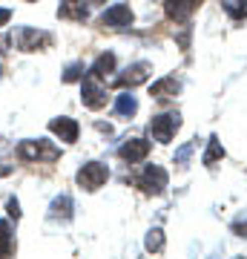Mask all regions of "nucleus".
Returning <instances> with one entry per match:
<instances>
[{"instance_id":"24","label":"nucleus","mask_w":247,"mask_h":259,"mask_svg":"<svg viewBox=\"0 0 247 259\" xmlns=\"http://www.w3.org/2000/svg\"><path fill=\"white\" fill-rule=\"evenodd\" d=\"M233 231H236L238 236H247V222H236L233 225Z\"/></svg>"},{"instance_id":"12","label":"nucleus","mask_w":247,"mask_h":259,"mask_svg":"<svg viewBox=\"0 0 247 259\" xmlns=\"http://www.w3.org/2000/svg\"><path fill=\"white\" fill-rule=\"evenodd\" d=\"M58 18L83 23V20H86V0H64V3L58 6Z\"/></svg>"},{"instance_id":"9","label":"nucleus","mask_w":247,"mask_h":259,"mask_svg":"<svg viewBox=\"0 0 247 259\" xmlns=\"http://www.w3.org/2000/svg\"><path fill=\"white\" fill-rule=\"evenodd\" d=\"M146 153H150V141H144V139H129L118 147V156L124 158V161H129V164L144 161Z\"/></svg>"},{"instance_id":"4","label":"nucleus","mask_w":247,"mask_h":259,"mask_svg":"<svg viewBox=\"0 0 247 259\" xmlns=\"http://www.w3.org/2000/svg\"><path fill=\"white\" fill-rule=\"evenodd\" d=\"M18 156L26 158V161H55V158L61 156V150L52 147L49 141L37 139V141H23L18 147Z\"/></svg>"},{"instance_id":"14","label":"nucleus","mask_w":247,"mask_h":259,"mask_svg":"<svg viewBox=\"0 0 247 259\" xmlns=\"http://www.w3.org/2000/svg\"><path fill=\"white\" fill-rule=\"evenodd\" d=\"M112 69H115V55H112V52H104V55H98V61L89 66V72H86V75L98 78V81H104Z\"/></svg>"},{"instance_id":"26","label":"nucleus","mask_w":247,"mask_h":259,"mask_svg":"<svg viewBox=\"0 0 247 259\" xmlns=\"http://www.w3.org/2000/svg\"><path fill=\"white\" fill-rule=\"evenodd\" d=\"M6 44H9V37H0V49L6 47Z\"/></svg>"},{"instance_id":"27","label":"nucleus","mask_w":247,"mask_h":259,"mask_svg":"<svg viewBox=\"0 0 247 259\" xmlns=\"http://www.w3.org/2000/svg\"><path fill=\"white\" fill-rule=\"evenodd\" d=\"M86 3H107V0H86Z\"/></svg>"},{"instance_id":"1","label":"nucleus","mask_w":247,"mask_h":259,"mask_svg":"<svg viewBox=\"0 0 247 259\" xmlns=\"http://www.w3.org/2000/svg\"><path fill=\"white\" fill-rule=\"evenodd\" d=\"M167 182H170V176H167L164 167H158V164H146L135 179V185L141 187L146 196H161L167 190Z\"/></svg>"},{"instance_id":"21","label":"nucleus","mask_w":247,"mask_h":259,"mask_svg":"<svg viewBox=\"0 0 247 259\" xmlns=\"http://www.w3.org/2000/svg\"><path fill=\"white\" fill-rule=\"evenodd\" d=\"M83 75H86V66H83L81 61H75V64H69V66H66L64 81H66V83H75V81H81Z\"/></svg>"},{"instance_id":"15","label":"nucleus","mask_w":247,"mask_h":259,"mask_svg":"<svg viewBox=\"0 0 247 259\" xmlns=\"http://www.w3.org/2000/svg\"><path fill=\"white\" fill-rule=\"evenodd\" d=\"M49 216H52V219H72V199H69V196H58L55 202H52V207H49Z\"/></svg>"},{"instance_id":"8","label":"nucleus","mask_w":247,"mask_h":259,"mask_svg":"<svg viewBox=\"0 0 247 259\" xmlns=\"http://www.w3.org/2000/svg\"><path fill=\"white\" fill-rule=\"evenodd\" d=\"M132 23V9L127 3H115L101 15V26H110V29H124Z\"/></svg>"},{"instance_id":"18","label":"nucleus","mask_w":247,"mask_h":259,"mask_svg":"<svg viewBox=\"0 0 247 259\" xmlns=\"http://www.w3.org/2000/svg\"><path fill=\"white\" fill-rule=\"evenodd\" d=\"M221 9L227 12L233 20H244L247 18V0H221Z\"/></svg>"},{"instance_id":"19","label":"nucleus","mask_w":247,"mask_h":259,"mask_svg":"<svg viewBox=\"0 0 247 259\" xmlns=\"http://www.w3.org/2000/svg\"><path fill=\"white\" fill-rule=\"evenodd\" d=\"M219 158H224V147H221V141L216 139V136H213V139H210V144H207V153H204V158H202V161H204L207 167H213L216 161H219Z\"/></svg>"},{"instance_id":"20","label":"nucleus","mask_w":247,"mask_h":259,"mask_svg":"<svg viewBox=\"0 0 247 259\" xmlns=\"http://www.w3.org/2000/svg\"><path fill=\"white\" fill-rule=\"evenodd\" d=\"M161 248H164V231H161V228H153V231L146 233V250L158 253Z\"/></svg>"},{"instance_id":"17","label":"nucleus","mask_w":247,"mask_h":259,"mask_svg":"<svg viewBox=\"0 0 247 259\" xmlns=\"http://www.w3.org/2000/svg\"><path fill=\"white\" fill-rule=\"evenodd\" d=\"M15 250V236H12V225L0 222V256H12Z\"/></svg>"},{"instance_id":"7","label":"nucleus","mask_w":247,"mask_h":259,"mask_svg":"<svg viewBox=\"0 0 247 259\" xmlns=\"http://www.w3.org/2000/svg\"><path fill=\"white\" fill-rule=\"evenodd\" d=\"M150 69H153V66L146 64V61H138V64L127 66L124 75L112 78V87H138V83H144L146 78H150Z\"/></svg>"},{"instance_id":"22","label":"nucleus","mask_w":247,"mask_h":259,"mask_svg":"<svg viewBox=\"0 0 247 259\" xmlns=\"http://www.w3.org/2000/svg\"><path fill=\"white\" fill-rule=\"evenodd\" d=\"M192 150H195V141H187L178 153H175V164L178 167H187V161H190V156H192Z\"/></svg>"},{"instance_id":"6","label":"nucleus","mask_w":247,"mask_h":259,"mask_svg":"<svg viewBox=\"0 0 247 259\" xmlns=\"http://www.w3.org/2000/svg\"><path fill=\"white\" fill-rule=\"evenodd\" d=\"M107 179H110V167L101 164V161H89V164H83L78 170V185L83 190H98Z\"/></svg>"},{"instance_id":"25","label":"nucleus","mask_w":247,"mask_h":259,"mask_svg":"<svg viewBox=\"0 0 247 259\" xmlns=\"http://www.w3.org/2000/svg\"><path fill=\"white\" fill-rule=\"evenodd\" d=\"M9 18H12L9 9H0V26H6V23H9Z\"/></svg>"},{"instance_id":"11","label":"nucleus","mask_w":247,"mask_h":259,"mask_svg":"<svg viewBox=\"0 0 247 259\" xmlns=\"http://www.w3.org/2000/svg\"><path fill=\"white\" fill-rule=\"evenodd\" d=\"M204 0H167V15H170V18L173 20H187L192 15V12L199 9V6H202Z\"/></svg>"},{"instance_id":"3","label":"nucleus","mask_w":247,"mask_h":259,"mask_svg":"<svg viewBox=\"0 0 247 259\" xmlns=\"http://www.w3.org/2000/svg\"><path fill=\"white\" fill-rule=\"evenodd\" d=\"M12 40H15V47L20 52H37V49H46L52 44V35L49 32H37L32 26H20V29H15Z\"/></svg>"},{"instance_id":"13","label":"nucleus","mask_w":247,"mask_h":259,"mask_svg":"<svg viewBox=\"0 0 247 259\" xmlns=\"http://www.w3.org/2000/svg\"><path fill=\"white\" fill-rule=\"evenodd\" d=\"M150 93H153V98H158V101L173 98V95L181 93V81H175L173 75H170V78H161V81H156L153 87H150Z\"/></svg>"},{"instance_id":"5","label":"nucleus","mask_w":247,"mask_h":259,"mask_svg":"<svg viewBox=\"0 0 247 259\" xmlns=\"http://www.w3.org/2000/svg\"><path fill=\"white\" fill-rule=\"evenodd\" d=\"M81 101H83V107H89V110L107 107V90L101 87L98 78H92V75H83L81 78Z\"/></svg>"},{"instance_id":"2","label":"nucleus","mask_w":247,"mask_h":259,"mask_svg":"<svg viewBox=\"0 0 247 259\" xmlns=\"http://www.w3.org/2000/svg\"><path fill=\"white\" fill-rule=\"evenodd\" d=\"M178 127H181V115L178 112H161V115H156L150 121V136L158 144H167V141H173Z\"/></svg>"},{"instance_id":"16","label":"nucleus","mask_w":247,"mask_h":259,"mask_svg":"<svg viewBox=\"0 0 247 259\" xmlns=\"http://www.w3.org/2000/svg\"><path fill=\"white\" fill-rule=\"evenodd\" d=\"M115 112H118V115H124V118H132V115H135L138 112V101H135V95H129V93H121L118 95V101H115Z\"/></svg>"},{"instance_id":"23","label":"nucleus","mask_w":247,"mask_h":259,"mask_svg":"<svg viewBox=\"0 0 247 259\" xmlns=\"http://www.w3.org/2000/svg\"><path fill=\"white\" fill-rule=\"evenodd\" d=\"M6 210H9V216L20 219V204H18V199H9V202H6Z\"/></svg>"},{"instance_id":"10","label":"nucleus","mask_w":247,"mask_h":259,"mask_svg":"<svg viewBox=\"0 0 247 259\" xmlns=\"http://www.w3.org/2000/svg\"><path fill=\"white\" fill-rule=\"evenodd\" d=\"M49 130L55 133L61 141H66V144H72V141H78V133H81V127H78V121L75 118H52L49 121Z\"/></svg>"}]
</instances>
